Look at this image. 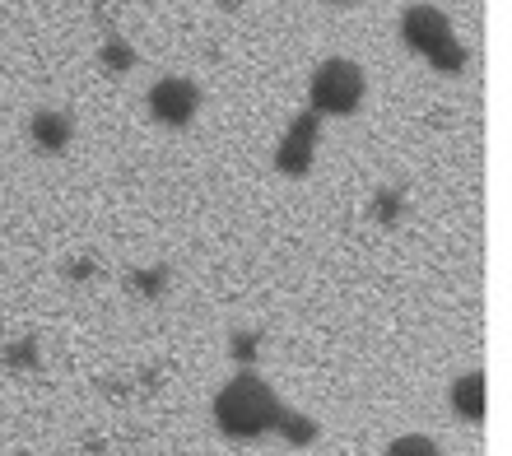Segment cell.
<instances>
[{
	"instance_id": "2",
	"label": "cell",
	"mask_w": 512,
	"mask_h": 456,
	"mask_svg": "<svg viewBox=\"0 0 512 456\" xmlns=\"http://www.w3.org/2000/svg\"><path fill=\"white\" fill-rule=\"evenodd\" d=\"M364 103V70L354 61H322L312 75V108L317 112H354Z\"/></svg>"
},
{
	"instance_id": "8",
	"label": "cell",
	"mask_w": 512,
	"mask_h": 456,
	"mask_svg": "<svg viewBox=\"0 0 512 456\" xmlns=\"http://www.w3.org/2000/svg\"><path fill=\"white\" fill-rule=\"evenodd\" d=\"M387 456H438V443L424 438V433H405V438H396L387 447Z\"/></svg>"
},
{
	"instance_id": "3",
	"label": "cell",
	"mask_w": 512,
	"mask_h": 456,
	"mask_svg": "<svg viewBox=\"0 0 512 456\" xmlns=\"http://www.w3.org/2000/svg\"><path fill=\"white\" fill-rule=\"evenodd\" d=\"M405 42L419 47V52H429L438 66H461V52L452 47V28H447V19L433 5H415L405 14Z\"/></svg>"
},
{
	"instance_id": "9",
	"label": "cell",
	"mask_w": 512,
	"mask_h": 456,
	"mask_svg": "<svg viewBox=\"0 0 512 456\" xmlns=\"http://www.w3.org/2000/svg\"><path fill=\"white\" fill-rule=\"evenodd\" d=\"M108 61L112 66H131V47H108Z\"/></svg>"
},
{
	"instance_id": "5",
	"label": "cell",
	"mask_w": 512,
	"mask_h": 456,
	"mask_svg": "<svg viewBox=\"0 0 512 456\" xmlns=\"http://www.w3.org/2000/svg\"><path fill=\"white\" fill-rule=\"evenodd\" d=\"M312 140H317V117L308 112V117H303V121L294 126V135L284 140V149H280V163L289 168V173H303V168H308Z\"/></svg>"
},
{
	"instance_id": "1",
	"label": "cell",
	"mask_w": 512,
	"mask_h": 456,
	"mask_svg": "<svg viewBox=\"0 0 512 456\" xmlns=\"http://www.w3.org/2000/svg\"><path fill=\"white\" fill-rule=\"evenodd\" d=\"M275 419H280V401H275V391L252 373L233 377L229 387L215 396V424L229 433V438H261Z\"/></svg>"
},
{
	"instance_id": "7",
	"label": "cell",
	"mask_w": 512,
	"mask_h": 456,
	"mask_svg": "<svg viewBox=\"0 0 512 456\" xmlns=\"http://www.w3.org/2000/svg\"><path fill=\"white\" fill-rule=\"evenodd\" d=\"M33 140H38L42 149H66L70 145V117L66 112H38L33 117Z\"/></svg>"
},
{
	"instance_id": "6",
	"label": "cell",
	"mask_w": 512,
	"mask_h": 456,
	"mask_svg": "<svg viewBox=\"0 0 512 456\" xmlns=\"http://www.w3.org/2000/svg\"><path fill=\"white\" fill-rule=\"evenodd\" d=\"M452 405L461 419H485V373H466L452 387Z\"/></svg>"
},
{
	"instance_id": "4",
	"label": "cell",
	"mask_w": 512,
	"mask_h": 456,
	"mask_svg": "<svg viewBox=\"0 0 512 456\" xmlns=\"http://www.w3.org/2000/svg\"><path fill=\"white\" fill-rule=\"evenodd\" d=\"M196 103H201V94H196V84L182 80V75H173V80H159V84H154V94H149V108H154V117L168 121V126H187V121L196 117Z\"/></svg>"
}]
</instances>
